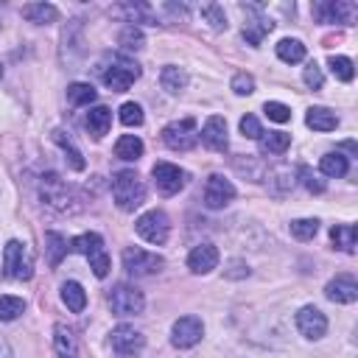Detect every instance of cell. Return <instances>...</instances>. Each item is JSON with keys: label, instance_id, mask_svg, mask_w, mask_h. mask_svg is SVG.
Listing matches in <instances>:
<instances>
[{"label": "cell", "instance_id": "6da1fadb", "mask_svg": "<svg viewBox=\"0 0 358 358\" xmlns=\"http://www.w3.org/2000/svg\"><path fill=\"white\" fill-rule=\"evenodd\" d=\"M101 78H104V84L112 90V93H126V90L140 78V65L134 59H129V56H123V54H115L101 67Z\"/></svg>", "mask_w": 358, "mask_h": 358}, {"label": "cell", "instance_id": "7a4b0ae2", "mask_svg": "<svg viewBox=\"0 0 358 358\" xmlns=\"http://www.w3.org/2000/svg\"><path fill=\"white\" fill-rule=\"evenodd\" d=\"M112 196H115V204L123 213H131L146 202V188H143L140 176L134 171H120L112 179Z\"/></svg>", "mask_w": 358, "mask_h": 358}, {"label": "cell", "instance_id": "3957f363", "mask_svg": "<svg viewBox=\"0 0 358 358\" xmlns=\"http://www.w3.org/2000/svg\"><path fill=\"white\" fill-rule=\"evenodd\" d=\"M162 143L171 151H191L199 143V131H196V120L185 118V120H173L162 129Z\"/></svg>", "mask_w": 358, "mask_h": 358}, {"label": "cell", "instance_id": "277c9868", "mask_svg": "<svg viewBox=\"0 0 358 358\" xmlns=\"http://www.w3.org/2000/svg\"><path fill=\"white\" fill-rule=\"evenodd\" d=\"M162 266H165V260L157 252H149V249H140V246L123 249V268H126L129 275H134V277L157 275Z\"/></svg>", "mask_w": 358, "mask_h": 358}, {"label": "cell", "instance_id": "5b68a950", "mask_svg": "<svg viewBox=\"0 0 358 358\" xmlns=\"http://www.w3.org/2000/svg\"><path fill=\"white\" fill-rule=\"evenodd\" d=\"M134 230L138 235L154 246H162L168 241V233H171V224H168V215L162 210H149L143 213L138 221H134Z\"/></svg>", "mask_w": 358, "mask_h": 358}, {"label": "cell", "instance_id": "8992f818", "mask_svg": "<svg viewBox=\"0 0 358 358\" xmlns=\"http://www.w3.org/2000/svg\"><path fill=\"white\" fill-rule=\"evenodd\" d=\"M109 308H112L115 317H138V313H143V308H146V299L134 286L120 283L109 294Z\"/></svg>", "mask_w": 358, "mask_h": 358}, {"label": "cell", "instance_id": "52a82bcc", "mask_svg": "<svg viewBox=\"0 0 358 358\" xmlns=\"http://www.w3.org/2000/svg\"><path fill=\"white\" fill-rule=\"evenodd\" d=\"M3 266H6V275L14 277V280H31V275H34L31 252L20 241H9L6 244V249H3Z\"/></svg>", "mask_w": 358, "mask_h": 358}, {"label": "cell", "instance_id": "ba28073f", "mask_svg": "<svg viewBox=\"0 0 358 358\" xmlns=\"http://www.w3.org/2000/svg\"><path fill=\"white\" fill-rule=\"evenodd\" d=\"M109 344H112V352L118 358H138L146 347V339H143V333H138L129 325H118L109 333Z\"/></svg>", "mask_w": 358, "mask_h": 358}, {"label": "cell", "instance_id": "9c48e42d", "mask_svg": "<svg viewBox=\"0 0 358 358\" xmlns=\"http://www.w3.org/2000/svg\"><path fill=\"white\" fill-rule=\"evenodd\" d=\"M151 176H154V185H157V191L162 196H173V193H179L188 185V173L179 165H173V162H157L151 168Z\"/></svg>", "mask_w": 358, "mask_h": 358}, {"label": "cell", "instance_id": "30bf717a", "mask_svg": "<svg viewBox=\"0 0 358 358\" xmlns=\"http://www.w3.org/2000/svg\"><path fill=\"white\" fill-rule=\"evenodd\" d=\"M313 14L319 17V23H339V25H355L358 6L347 3V0H328V3H317Z\"/></svg>", "mask_w": 358, "mask_h": 358}, {"label": "cell", "instance_id": "8fae6325", "mask_svg": "<svg viewBox=\"0 0 358 358\" xmlns=\"http://www.w3.org/2000/svg\"><path fill=\"white\" fill-rule=\"evenodd\" d=\"M202 333H204V325H202L199 317H182L171 328V344L176 350H188V347L202 341Z\"/></svg>", "mask_w": 358, "mask_h": 358}, {"label": "cell", "instance_id": "7c38bea8", "mask_svg": "<svg viewBox=\"0 0 358 358\" xmlns=\"http://www.w3.org/2000/svg\"><path fill=\"white\" fill-rule=\"evenodd\" d=\"M297 330H299L305 339L317 341V339H322V336L328 333V317H325L319 308L305 305V308H299V313H297Z\"/></svg>", "mask_w": 358, "mask_h": 358}, {"label": "cell", "instance_id": "4fadbf2b", "mask_svg": "<svg viewBox=\"0 0 358 358\" xmlns=\"http://www.w3.org/2000/svg\"><path fill=\"white\" fill-rule=\"evenodd\" d=\"M235 199V188L230 179H224L221 173H213L207 176V182H204V204L210 210H221L224 204H230Z\"/></svg>", "mask_w": 358, "mask_h": 358}, {"label": "cell", "instance_id": "5bb4252c", "mask_svg": "<svg viewBox=\"0 0 358 358\" xmlns=\"http://www.w3.org/2000/svg\"><path fill=\"white\" fill-rule=\"evenodd\" d=\"M39 193L42 199L48 202L56 210H67L70 207V188L65 185V179L59 173H45L39 182Z\"/></svg>", "mask_w": 358, "mask_h": 358}, {"label": "cell", "instance_id": "9a60e30c", "mask_svg": "<svg viewBox=\"0 0 358 358\" xmlns=\"http://www.w3.org/2000/svg\"><path fill=\"white\" fill-rule=\"evenodd\" d=\"M202 143L210 149V151H227V146H230V138H227V120H224L221 115H210L207 120H204V129H202Z\"/></svg>", "mask_w": 358, "mask_h": 358}, {"label": "cell", "instance_id": "2e32d148", "mask_svg": "<svg viewBox=\"0 0 358 358\" xmlns=\"http://www.w3.org/2000/svg\"><path fill=\"white\" fill-rule=\"evenodd\" d=\"M325 297L330 302H339V305H350L358 299V283L352 275H339L333 277L328 286H325Z\"/></svg>", "mask_w": 358, "mask_h": 358}, {"label": "cell", "instance_id": "e0dca14e", "mask_svg": "<svg viewBox=\"0 0 358 358\" xmlns=\"http://www.w3.org/2000/svg\"><path fill=\"white\" fill-rule=\"evenodd\" d=\"M218 266V249L213 244H199L188 255V268L193 275H210Z\"/></svg>", "mask_w": 358, "mask_h": 358}, {"label": "cell", "instance_id": "ac0fdd59", "mask_svg": "<svg viewBox=\"0 0 358 358\" xmlns=\"http://www.w3.org/2000/svg\"><path fill=\"white\" fill-rule=\"evenodd\" d=\"M54 352L56 358H78V341L67 325L54 328Z\"/></svg>", "mask_w": 358, "mask_h": 358}, {"label": "cell", "instance_id": "d6986e66", "mask_svg": "<svg viewBox=\"0 0 358 358\" xmlns=\"http://www.w3.org/2000/svg\"><path fill=\"white\" fill-rule=\"evenodd\" d=\"M109 126H112V109L109 107H93L87 112V131L93 134L96 140L104 138V134L109 131Z\"/></svg>", "mask_w": 358, "mask_h": 358}, {"label": "cell", "instance_id": "ffe728a7", "mask_svg": "<svg viewBox=\"0 0 358 358\" xmlns=\"http://www.w3.org/2000/svg\"><path fill=\"white\" fill-rule=\"evenodd\" d=\"M305 123L313 129V131H333L339 126V118L336 112H330L328 107H310L308 115H305Z\"/></svg>", "mask_w": 358, "mask_h": 358}, {"label": "cell", "instance_id": "44dd1931", "mask_svg": "<svg viewBox=\"0 0 358 358\" xmlns=\"http://www.w3.org/2000/svg\"><path fill=\"white\" fill-rule=\"evenodd\" d=\"M160 81H162V90H165V93L179 96V93H182V90L188 87V73H185L182 67H176V65H168V67H162Z\"/></svg>", "mask_w": 358, "mask_h": 358}, {"label": "cell", "instance_id": "7402d4cb", "mask_svg": "<svg viewBox=\"0 0 358 358\" xmlns=\"http://www.w3.org/2000/svg\"><path fill=\"white\" fill-rule=\"evenodd\" d=\"M115 157L126 160V162H134L143 157V140L138 138V134H123V138H118L115 143Z\"/></svg>", "mask_w": 358, "mask_h": 358}, {"label": "cell", "instance_id": "603a6c76", "mask_svg": "<svg viewBox=\"0 0 358 358\" xmlns=\"http://www.w3.org/2000/svg\"><path fill=\"white\" fill-rule=\"evenodd\" d=\"M23 17L36 25H48V23H56L59 12L51 3H28V6H23Z\"/></svg>", "mask_w": 358, "mask_h": 358}, {"label": "cell", "instance_id": "cb8c5ba5", "mask_svg": "<svg viewBox=\"0 0 358 358\" xmlns=\"http://www.w3.org/2000/svg\"><path fill=\"white\" fill-rule=\"evenodd\" d=\"M62 302L67 305V310L81 313V310L87 308V294H84V288H81L76 280H67V283L62 286Z\"/></svg>", "mask_w": 358, "mask_h": 358}, {"label": "cell", "instance_id": "d4e9b609", "mask_svg": "<svg viewBox=\"0 0 358 358\" xmlns=\"http://www.w3.org/2000/svg\"><path fill=\"white\" fill-rule=\"evenodd\" d=\"M275 28L272 20H266V17H252L246 25H244V39L252 45V48H257V45L263 42V36Z\"/></svg>", "mask_w": 358, "mask_h": 358}, {"label": "cell", "instance_id": "484cf974", "mask_svg": "<svg viewBox=\"0 0 358 358\" xmlns=\"http://www.w3.org/2000/svg\"><path fill=\"white\" fill-rule=\"evenodd\" d=\"M288 146H291V134H286V131L260 134V151L263 154H283Z\"/></svg>", "mask_w": 358, "mask_h": 358}, {"label": "cell", "instance_id": "4316f807", "mask_svg": "<svg viewBox=\"0 0 358 358\" xmlns=\"http://www.w3.org/2000/svg\"><path fill=\"white\" fill-rule=\"evenodd\" d=\"M330 241L336 244V249L352 255L355 252V227L352 224H336V227L330 230Z\"/></svg>", "mask_w": 358, "mask_h": 358}, {"label": "cell", "instance_id": "83f0119b", "mask_svg": "<svg viewBox=\"0 0 358 358\" xmlns=\"http://www.w3.org/2000/svg\"><path fill=\"white\" fill-rule=\"evenodd\" d=\"M96 98H98V93H96V87H93V84L76 81V84L67 87V101H70L73 107H87V104H93Z\"/></svg>", "mask_w": 358, "mask_h": 358}, {"label": "cell", "instance_id": "f1b7e54d", "mask_svg": "<svg viewBox=\"0 0 358 358\" xmlns=\"http://www.w3.org/2000/svg\"><path fill=\"white\" fill-rule=\"evenodd\" d=\"M104 246V238L98 235V233H84V235H76L70 244H67V249L70 252H76V255H90V252H96V249H101Z\"/></svg>", "mask_w": 358, "mask_h": 358}, {"label": "cell", "instance_id": "f546056e", "mask_svg": "<svg viewBox=\"0 0 358 358\" xmlns=\"http://www.w3.org/2000/svg\"><path fill=\"white\" fill-rule=\"evenodd\" d=\"M277 56L286 62V65H297L305 59V45L299 39H280L277 42Z\"/></svg>", "mask_w": 358, "mask_h": 358}, {"label": "cell", "instance_id": "4dcf8cb0", "mask_svg": "<svg viewBox=\"0 0 358 358\" xmlns=\"http://www.w3.org/2000/svg\"><path fill=\"white\" fill-rule=\"evenodd\" d=\"M118 45L123 51H143L146 48V39H143V31L138 25H126L120 34H118Z\"/></svg>", "mask_w": 358, "mask_h": 358}, {"label": "cell", "instance_id": "1f68e13d", "mask_svg": "<svg viewBox=\"0 0 358 358\" xmlns=\"http://www.w3.org/2000/svg\"><path fill=\"white\" fill-rule=\"evenodd\" d=\"M23 310H25V299H20L14 294L0 297V322H14Z\"/></svg>", "mask_w": 358, "mask_h": 358}, {"label": "cell", "instance_id": "d6a6232c", "mask_svg": "<svg viewBox=\"0 0 358 358\" xmlns=\"http://www.w3.org/2000/svg\"><path fill=\"white\" fill-rule=\"evenodd\" d=\"M319 168H322V173H325V176H336V179H339V176H344V173H347L350 162H347V157H344V154L330 151V154H325V157H322Z\"/></svg>", "mask_w": 358, "mask_h": 358}, {"label": "cell", "instance_id": "836d02e7", "mask_svg": "<svg viewBox=\"0 0 358 358\" xmlns=\"http://www.w3.org/2000/svg\"><path fill=\"white\" fill-rule=\"evenodd\" d=\"M45 244H48V263L51 266H59L62 257L67 255V241L59 235V233H45Z\"/></svg>", "mask_w": 358, "mask_h": 358}, {"label": "cell", "instance_id": "e575fe53", "mask_svg": "<svg viewBox=\"0 0 358 358\" xmlns=\"http://www.w3.org/2000/svg\"><path fill=\"white\" fill-rule=\"evenodd\" d=\"M317 233H319V221L317 218H297V221H291V235L297 241H310Z\"/></svg>", "mask_w": 358, "mask_h": 358}, {"label": "cell", "instance_id": "d590c367", "mask_svg": "<svg viewBox=\"0 0 358 358\" xmlns=\"http://www.w3.org/2000/svg\"><path fill=\"white\" fill-rule=\"evenodd\" d=\"M54 140H56V143L62 146V151L67 154V162H70V168H73V171H84V165H87V162H84L81 151H78V149H76L70 140H65V131H54Z\"/></svg>", "mask_w": 358, "mask_h": 358}, {"label": "cell", "instance_id": "8d00e7d4", "mask_svg": "<svg viewBox=\"0 0 358 358\" xmlns=\"http://www.w3.org/2000/svg\"><path fill=\"white\" fill-rule=\"evenodd\" d=\"M328 67H330V73H333L339 81H352V76H355L352 59H347V56H330V59H328Z\"/></svg>", "mask_w": 358, "mask_h": 358}, {"label": "cell", "instance_id": "74e56055", "mask_svg": "<svg viewBox=\"0 0 358 358\" xmlns=\"http://www.w3.org/2000/svg\"><path fill=\"white\" fill-rule=\"evenodd\" d=\"M202 17H204L215 31L227 28V14H224V9H221L218 3H204V6H202Z\"/></svg>", "mask_w": 358, "mask_h": 358}, {"label": "cell", "instance_id": "f35d334b", "mask_svg": "<svg viewBox=\"0 0 358 358\" xmlns=\"http://www.w3.org/2000/svg\"><path fill=\"white\" fill-rule=\"evenodd\" d=\"M87 257H90V268H93V275L104 280V277L109 275V255H107V249L101 246V249H96V252H90Z\"/></svg>", "mask_w": 358, "mask_h": 358}, {"label": "cell", "instance_id": "ab89813d", "mask_svg": "<svg viewBox=\"0 0 358 358\" xmlns=\"http://www.w3.org/2000/svg\"><path fill=\"white\" fill-rule=\"evenodd\" d=\"M143 107L140 104H134V101H126L120 107V123L123 126H143Z\"/></svg>", "mask_w": 358, "mask_h": 358}, {"label": "cell", "instance_id": "60d3db41", "mask_svg": "<svg viewBox=\"0 0 358 358\" xmlns=\"http://www.w3.org/2000/svg\"><path fill=\"white\" fill-rule=\"evenodd\" d=\"M118 12H126L129 14V23H151L154 17H151V9L146 6V3H126V6H120ZM154 25V23H151Z\"/></svg>", "mask_w": 358, "mask_h": 358}, {"label": "cell", "instance_id": "b9f144b4", "mask_svg": "<svg viewBox=\"0 0 358 358\" xmlns=\"http://www.w3.org/2000/svg\"><path fill=\"white\" fill-rule=\"evenodd\" d=\"M263 112H266L268 120H275V123H286V120H291V109H288L286 104H280V101H266Z\"/></svg>", "mask_w": 358, "mask_h": 358}, {"label": "cell", "instance_id": "7bdbcfd3", "mask_svg": "<svg viewBox=\"0 0 358 358\" xmlns=\"http://www.w3.org/2000/svg\"><path fill=\"white\" fill-rule=\"evenodd\" d=\"M299 179H302V185L310 191V193H325V182L313 173L308 165H299Z\"/></svg>", "mask_w": 358, "mask_h": 358}, {"label": "cell", "instance_id": "ee69618b", "mask_svg": "<svg viewBox=\"0 0 358 358\" xmlns=\"http://www.w3.org/2000/svg\"><path fill=\"white\" fill-rule=\"evenodd\" d=\"M302 78H305V84H308L310 90H322V84H325V76H322V70H319V65H317V62H308V67H305Z\"/></svg>", "mask_w": 358, "mask_h": 358}, {"label": "cell", "instance_id": "f6af8a7d", "mask_svg": "<svg viewBox=\"0 0 358 358\" xmlns=\"http://www.w3.org/2000/svg\"><path fill=\"white\" fill-rule=\"evenodd\" d=\"M241 134H244V138H249V140H260V134H263L260 120L255 115H244L241 118Z\"/></svg>", "mask_w": 358, "mask_h": 358}, {"label": "cell", "instance_id": "bcb514c9", "mask_svg": "<svg viewBox=\"0 0 358 358\" xmlns=\"http://www.w3.org/2000/svg\"><path fill=\"white\" fill-rule=\"evenodd\" d=\"M233 90H235L238 96H252V93H255V78H252L249 73H235Z\"/></svg>", "mask_w": 358, "mask_h": 358}, {"label": "cell", "instance_id": "7dc6e473", "mask_svg": "<svg viewBox=\"0 0 358 358\" xmlns=\"http://www.w3.org/2000/svg\"><path fill=\"white\" fill-rule=\"evenodd\" d=\"M0 78H3V65H0Z\"/></svg>", "mask_w": 358, "mask_h": 358}]
</instances>
